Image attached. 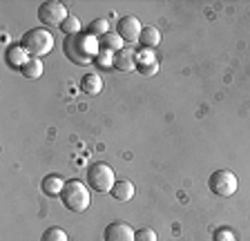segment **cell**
Segmentation results:
<instances>
[{
    "label": "cell",
    "instance_id": "1",
    "mask_svg": "<svg viewBox=\"0 0 250 241\" xmlns=\"http://www.w3.org/2000/svg\"><path fill=\"white\" fill-rule=\"evenodd\" d=\"M62 52L65 56L72 60V63L81 65H92L96 60L101 52V45H99V38H94L92 34H74V36H67L65 42H62Z\"/></svg>",
    "mask_w": 250,
    "mask_h": 241
},
{
    "label": "cell",
    "instance_id": "2",
    "mask_svg": "<svg viewBox=\"0 0 250 241\" xmlns=\"http://www.w3.org/2000/svg\"><path fill=\"white\" fill-rule=\"evenodd\" d=\"M21 45L25 47V52L29 54V56L41 58V56H45V54L52 52L54 36L47 32L45 27H34V29H29V32L22 34Z\"/></svg>",
    "mask_w": 250,
    "mask_h": 241
},
{
    "label": "cell",
    "instance_id": "3",
    "mask_svg": "<svg viewBox=\"0 0 250 241\" xmlns=\"http://www.w3.org/2000/svg\"><path fill=\"white\" fill-rule=\"evenodd\" d=\"M61 201H62V205L67 210H72V212H83L89 205V188L83 181L72 179V181H67L65 188H62Z\"/></svg>",
    "mask_w": 250,
    "mask_h": 241
},
{
    "label": "cell",
    "instance_id": "4",
    "mask_svg": "<svg viewBox=\"0 0 250 241\" xmlns=\"http://www.w3.org/2000/svg\"><path fill=\"white\" fill-rule=\"evenodd\" d=\"M87 183L94 192H109L114 188V170L107 163H92L87 168Z\"/></svg>",
    "mask_w": 250,
    "mask_h": 241
},
{
    "label": "cell",
    "instance_id": "5",
    "mask_svg": "<svg viewBox=\"0 0 250 241\" xmlns=\"http://www.w3.org/2000/svg\"><path fill=\"white\" fill-rule=\"evenodd\" d=\"M208 188L219 197H232L237 192V188H239V181L230 170H217V172L210 174Z\"/></svg>",
    "mask_w": 250,
    "mask_h": 241
},
{
    "label": "cell",
    "instance_id": "6",
    "mask_svg": "<svg viewBox=\"0 0 250 241\" xmlns=\"http://www.w3.org/2000/svg\"><path fill=\"white\" fill-rule=\"evenodd\" d=\"M67 16L69 14H67V9H65V5L58 2V0H47V2H42V5L38 7V20L47 27H56V25L61 27Z\"/></svg>",
    "mask_w": 250,
    "mask_h": 241
},
{
    "label": "cell",
    "instance_id": "7",
    "mask_svg": "<svg viewBox=\"0 0 250 241\" xmlns=\"http://www.w3.org/2000/svg\"><path fill=\"white\" fill-rule=\"evenodd\" d=\"M141 32H143V25L136 16H123L116 22V34L123 38V42H136L141 38Z\"/></svg>",
    "mask_w": 250,
    "mask_h": 241
},
{
    "label": "cell",
    "instance_id": "8",
    "mask_svg": "<svg viewBox=\"0 0 250 241\" xmlns=\"http://www.w3.org/2000/svg\"><path fill=\"white\" fill-rule=\"evenodd\" d=\"M105 241H134V230L125 221H112L103 232Z\"/></svg>",
    "mask_w": 250,
    "mask_h": 241
},
{
    "label": "cell",
    "instance_id": "9",
    "mask_svg": "<svg viewBox=\"0 0 250 241\" xmlns=\"http://www.w3.org/2000/svg\"><path fill=\"white\" fill-rule=\"evenodd\" d=\"M5 60H7V65H9V67L22 69L31 60V58H29V54L25 52V47H22L21 42H14V45H9V47L5 49Z\"/></svg>",
    "mask_w": 250,
    "mask_h": 241
},
{
    "label": "cell",
    "instance_id": "10",
    "mask_svg": "<svg viewBox=\"0 0 250 241\" xmlns=\"http://www.w3.org/2000/svg\"><path fill=\"white\" fill-rule=\"evenodd\" d=\"M112 67L119 69V72H132V69H136V52L132 47L119 49L114 54V65Z\"/></svg>",
    "mask_w": 250,
    "mask_h": 241
},
{
    "label": "cell",
    "instance_id": "11",
    "mask_svg": "<svg viewBox=\"0 0 250 241\" xmlns=\"http://www.w3.org/2000/svg\"><path fill=\"white\" fill-rule=\"evenodd\" d=\"M62 188H65V183H62V179L58 177V174H47L41 183V190L47 194V197H52V199L61 197Z\"/></svg>",
    "mask_w": 250,
    "mask_h": 241
},
{
    "label": "cell",
    "instance_id": "12",
    "mask_svg": "<svg viewBox=\"0 0 250 241\" xmlns=\"http://www.w3.org/2000/svg\"><path fill=\"white\" fill-rule=\"evenodd\" d=\"M81 89L87 96H99L103 92V80H101L99 74H85L83 80H81Z\"/></svg>",
    "mask_w": 250,
    "mask_h": 241
},
{
    "label": "cell",
    "instance_id": "13",
    "mask_svg": "<svg viewBox=\"0 0 250 241\" xmlns=\"http://www.w3.org/2000/svg\"><path fill=\"white\" fill-rule=\"evenodd\" d=\"M139 42L143 45V49H154L159 42H161V32L156 29V27H152V25H146L143 27V32H141V38H139Z\"/></svg>",
    "mask_w": 250,
    "mask_h": 241
},
{
    "label": "cell",
    "instance_id": "14",
    "mask_svg": "<svg viewBox=\"0 0 250 241\" xmlns=\"http://www.w3.org/2000/svg\"><path fill=\"white\" fill-rule=\"evenodd\" d=\"M109 194L114 197L116 201H132V197H134V185L130 183V181H116L114 188L109 190Z\"/></svg>",
    "mask_w": 250,
    "mask_h": 241
},
{
    "label": "cell",
    "instance_id": "15",
    "mask_svg": "<svg viewBox=\"0 0 250 241\" xmlns=\"http://www.w3.org/2000/svg\"><path fill=\"white\" fill-rule=\"evenodd\" d=\"M21 74L25 76L27 80H38L42 76V63H41V58H31L29 63H27L25 67L21 69Z\"/></svg>",
    "mask_w": 250,
    "mask_h": 241
},
{
    "label": "cell",
    "instance_id": "16",
    "mask_svg": "<svg viewBox=\"0 0 250 241\" xmlns=\"http://www.w3.org/2000/svg\"><path fill=\"white\" fill-rule=\"evenodd\" d=\"M99 45H101L103 49H109V52L116 54L119 49H123L125 42H123V38H121L119 34H112V32H109V34H105L103 38H99Z\"/></svg>",
    "mask_w": 250,
    "mask_h": 241
},
{
    "label": "cell",
    "instance_id": "17",
    "mask_svg": "<svg viewBox=\"0 0 250 241\" xmlns=\"http://www.w3.org/2000/svg\"><path fill=\"white\" fill-rule=\"evenodd\" d=\"M87 34H92L94 38H103L105 34H109V20H105V18H96V20H92Z\"/></svg>",
    "mask_w": 250,
    "mask_h": 241
},
{
    "label": "cell",
    "instance_id": "18",
    "mask_svg": "<svg viewBox=\"0 0 250 241\" xmlns=\"http://www.w3.org/2000/svg\"><path fill=\"white\" fill-rule=\"evenodd\" d=\"M41 241H69V239H67V232L62 230V228L52 225V228H47V230L42 232Z\"/></svg>",
    "mask_w": 250,
    "mask_h": 241
},
{
    "label": "cell",
    "instance_id": "19",
    "mask_svg": "<svg viewBox=\"0 0 250 241\" xmlns=\"http://www.w3.org/2000/svg\"><path fill=\"white\" fill-rule=\"evenodd\" d=\"M61 29L67 36H74V34H81V22H78V18L74 16V14H69L67 18H65V22L61 25Z\"/></svg>",
    "mask_w": 250,
    "mask_h": 241
},
{
    "label": "cell",
    "instance_id": "20",
    "mask_svg": "<svg viewBox=\"0 0 250 241\" xmlns=\"http://www.w3.org/2000/svg\"><path fill=\"white\" fill-rule=\"evenodd\" d=\"M96 65H101V67H112L114 65V52H109V49H103L101 47V52H99V56H96V60H94Z\"/></svg>",
    "mask_w": 250,
    "mask_h": 241
},
{
    "label": "cell",
    "instance_id": "21",
    "mask_svg": "<svg viewBox=\"0 0 250 241\" xmlns=\"http://www.w3.org/2000/svg\"><path fill=\"white\" fill-rule=\"evenodd\" d=\"M134 241H159V237H156L154 228H139V230H134Z\"/></svg>",
    "mask_w": 250,
    "mask_h": 241
},
{
    "label": "cell",
    "instance_id": "22",
    "mask_svg": "<svg viewBox=\"0 0 250 241\" xmlns=\"http://www.w3.org/2000/svg\"><path fill=\"white\" fill-rule=\"evenodd\" d=\"M139 74H143V76H154L156 72H159V63H152V65H139Z\"/></svg>",
    "mask_w": 250,
    "mask_h": 241
},
{
    "label": "cell",
    "instance_id": "23",
    "mask_svg": "<svg viewBox=\"0 0 250 241\" xmlns=\"http://www.w3.org/2000/svg\"><path fill=\"white\" fill-rule=\"evenodd\" d=\"M214 241H234V237L230 235V230H219L214 232Z\"/></svg>",
    "mask_w": 250,
    "mask_h": 241
}]
</instances>
